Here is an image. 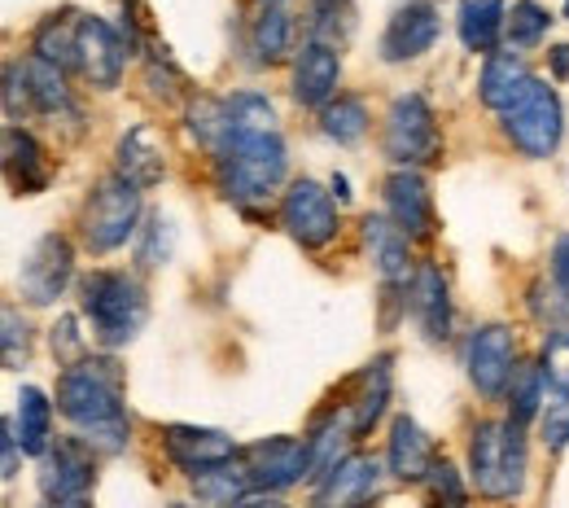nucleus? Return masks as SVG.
<instances>
[{
    "label": "nucleus",
    "mask_w": 569,
    "mask_h": 508,
    "mask_svg": "<svg viewBox=\"0 0 569 508\" xmlns=\"http://www.w3.org/2000/svg\"><path fill=\"white\" fill-rule=\"evenodd\" d=\"M162 447H167L171 465L184 469L189 478L241 456L237 442L223 435V430H207V426H167V430H162Z\"/></svg>",
    "instance_id": "obj_18"
},
{
    "label": "nucleus",
    "mask_w": 569,
    "mask_h": 508,
    "mask_svg": "<svg viewBox=\"0 0 569 508\" xmlns=\"http://www.w3.org/2000/svg\"><path fill=\"white\" fill-rule=\"evenodd\" d=\"M31 53L58 62L62 71H79V13H53L36 27L31 36Z\"/></svg>",
    "instance_id": "obj_29"
},
{
    "label": "nucleus",
    "mask_w": 569,
    "mask_h": 508,
    "mask_svg": "<svg viewBox=\"0 0 569 508\" xmlns=\"http://www.w3.org/2000/svg\"><path fill=\"white\" fill-rule=\"evenodd\" d=\"M530 447L521 421H478L469 438V478L487 500H517L526 491Z\"/></svg>",
    "instance_id": "obj_4"
},
{
    "label": "nucleus",
    "mask_w": 569,
    "mask_h": 508,
    "mask_svg": "<svg viewBox=\"0 0 569 508\" xmlns=\"http://www.w3.org/2000/svg\"><path fill=\"white\" fill-rule=\"evenodd\" d=\"M359 232H363V250H368V259H372L381 286H390V290H412V277H417L412 237H408L390 216H363Z\"/></svg>",
    "instance_id": "obj_14"
},
{
    "label": "nucleus",
    "mask_w": 569,
    "mask_h": 508,
    "mask_svg": "<svg viewBox=\"0 0 569 508\" xmlns=\"http://www.w3.org/2000/svg\"><path fill=\"white\" fill-rule=\"evenodd\" d=\"M141 193L128 176H101L97 185H92V193H88V202H83V211H79V241H83V250H92V255H110V250H119V246H128V237L137 232V223H141Z\"/></svg>",
    "instance_id": "obj_5"
},
{
    "label": "nucleus",
    "mask_w": 569,
    "mask_h": 508,
    "mask_svg": "<svg viewBox=\"0 0 569 508\" xmlns=\"http://www.w3.org/2000/svg\"><path fill=\"white\" fill-rule=\"evenodd\" d=\"M503 27H508L503 0H460L456 9V31L469 53H496Z\"/></svg>",
    "instance_id": "obj_24"
},
{
    "label": "nucleus",
    "mask_w": 569,
    "mask_h": 508,
    "mask_svg": "<svg viewBox=\"0 0 569 508\" xmlns=\"http://www.w3.org/2000/svg\"><path fill=\"white\" fill-rule=\"evenodd\" d=\"M58 412L71 421L97 451H123L128 412H123V368L110 356H83L58 377Z\"/></svg>",
    "instance_id": "obj_1"
},
{
    "label": "nucleus",
    "mask_w": 569,
    "mask_h": 508,
    "mask_svg": "<svg viewBox=\"0 0 569 508\" xmlns=\"http://www.w3.org/2000/svg\"><path fill=\"white\" fill-rule=\"evenodd\" d=\"M368 106L359 101L356 92H338L325 110H320V132L329 137V141H338V146H359L363 141V132H368Z\"/></svg>",
    "instance_id": "obj_30"
},
{
    "label": "nucleus",
    "mask_w": 569,
    "mask_h": 508,
    "mask_svg": "<svg viewBox=\"0 0 569 508\" xmlns=\"http://www.w3.org/2000/svg\"><path fill=\"white\" fill-rule=\"evenodd\" d=\"M499 123H503V137L512 141V149H521L526 158H552L561 149L566 137V106L557 97V88H548L543 79L530 74V83L517 92L512 106L499 110Z\"/></svg>",
    "instance_id": "obj_6"
},
{
    "label": "nucleus",
    "mask_w": 569,
    "mask_h": 508,
    "mask_svg": "<svg viewBox=\"0 0 569 508\" xmlns=\"http://www.w3.org/2000/svg\"><path fill=\"white\" fill-rule=\"evenodd\" d=\"M429 496L433 500H442V505H465V487H460V474H456V465L451 460H433V469H429Z\"/></svg>",
    "instance_id": "obj_43"
},
{
    "label": "nucleus",
    "mask_w": 569,
    "mask_h": 508,
    "mask_svg": "<svg viewBox=\"0 0 569 508\" xmlns=\"http://www.w3.org/2000/svg\"><path fill=\"white\" fill-rule=\"evenodd\" d=\"M79 311L92 320V338L114 351V347H128L149 320V298L144 286L132 272H110V268H97L79 281Z\"/></svg>",
    "instance_id": "obj_3"
},
{
    "label": "nucleus",
    "mask_w": 569,
    "mask_h": 508,
    "mask_svg": "<svg viewBox=\"0 0 569 508\" xmlns=\"http://www.w3.org/2000/svg\"><path fill=\"white\" fill-rule=\"evenodd\" d=\"M381 149H386V158L395 167H429V162L442 158L438 119H433V110H429V101L421 92H399L390 101Z\"/></svg>",
    "instance_id": "obj_7"
},
{
    "label": "nucleus",
    "mask_w": 569,
    "mask_h": 508,
    "mask_svg": "<svg viewBox=\"0 0 569 508\" xmlns=\"http://www.w3.org/2000/svg\"><path fill=\"white\" fill-rule=\"evenodd\" d=\"M123 71H128V44L114 36V27L106 18L79 13V74L92 88L114 92L123 83Z\"/></svg>",
    "instance_id": "obj_15"
},
{
    "label": "nucleus",
    "mask_w": 569,
    "mask_h": 508,
    "mask_svg": "<svg viewBox=\"0 0 569 508\" xmlns=\"http://www.w3.org/2000/svg\"><path fill=\"white\" fill-rule=\"evenodd\" d=\"M171 250H176V228H171V219L153 211V216L144 219L141 246H137V268H141V272L162 268V263L171 259Z\"/></svg>",
    "instance_id": "obj_36"
},
{
    "label": "nucleus",
    "mask_w": 569,
    "mask_h": 508,
    "mask_svg": "<svg viewBox=\"0 0 569 508\" xmlns=\"http://www.w3.org/2000/svg\"><path fill=\"white\" fill-rule=\"evenodd\" d=\"M548 27H552V13H548L543 4H535V0H517L512 13H508L503 36H508V44L530 49V44H539V40L548 36Z\"/></svg>",
    "instance_id": "obj_35"
},
{
    "label": "nucleus",
    "mask_w": 569,
    "mask_h": 508,
    "mask_svg": "<svg viewBox=\"0 0 569 508\" xmlns=\"http://www.w3.org/2000/svg\"><path fill=\"white\" fill-rule=\"evenodd\" d=\"M465 368H469V381L478 386V395H487V399L508 395V381L517 372V338H512V329L508 325H482L469 338Z\"/></svg>",
    "instance_id": "obj_13"
},
{
    "label": "nucleus",
    "mask_w": 569,
    "mask_h": 508,
    "mask_svg": "<svg viewBox=\"0 0 569 508\" xmlns=\"http://www.w3.org/2000/svg\"><path fill=\"white\" fill-rule=\"evenodd\" d=\"M338 83H342V53L325 40H311L298 49L293 58V101L302 110H325L333 97H338Z\"/></svg>",
    "instance_id": "obj_16"
},
{
    "label": "nucleus",
    "mask_w": 569,
    "mask_h": 508,
    "mask_svg": "<svg viewBox=\"0 0 569 508\" xmlns=\"http://www.w3.org/2000/svg\"><path fill=\"white\" fill-rule=\"evenodd\" d=\"M49 347H53V360L62 368H71L88 356V342L79 333V316H58V325L49 329Z\"/></svg>",
    "instance_id": "obj_40"
},
{
    "label": "nucleus",
    "mask_w": 569,
    "mask_h": 508,
    "mask_svg": "<svg viewBox=\"0 0 569 508\" xmlns=\"http://www.w3.org/2000/svg\"><path fill=\"white\" fill-rule=\"evenodd\" d=\"M289 176V149L281 141V128L272 132H228L214 146V185L219 193L250 211L268 202Z\"/></svg>",
    "instance_id": "obj_2"
},
{
    "label": "nucleus",
    "mask_w": 569,
    "mask_h": 508,
    "mask_svg": "<svg viewBox=\"0 0 569 508\" xmlns=\"http://www.w3.org/2000/svg\"><path fill=\"white\" fill-rule=\"evenodd\" d=\"M31 360V325L22 320L18 307H4V368L18 372Z\"/></svg>",
    "instance_id": "obj_41"
},
{
    "label": "nucleus",
    "mask_w": 569,
    "mask_h": 508,
    "mask_svg": "<svg viewBox=\"0 0 569 508\" xmlns=\"http://www.w3.org/2000/svg\"><path fill=\"white\" fill-rule=\"evenodd\" d=\"M329 189L338 193V202H347V198H351V185H347V176H333V180H329Z\"/></svg>",
    "instance_id": "obj_46"
},
{
    "label": "nucleus",
    "mask_w": 569,
    "mask_h": 508,
    "mask_svg": "<svg viewBox=\"0 0 569 508\" xmlns=\"http://www.w3.org/2000/svg\"><path fill=\"white\" fill-rule=\"evenodd\" d=\"M566 13H569V0H566Z\"/></svg>",
    "instance_id": "obj_47"
},
{
    "label": "nucleus",
    "mask_w": 569,
    "mask_h": 508,
    "mask_svg": "<svg viewBox=\"0 0 569 508\" xmlns=\"http://www.w3.org/2000/svg\"><path fill=\"white\" fill-rule=\"evenodd\" d=\"M377 487H381V465H377L372 456H363V451H351V456H342V460L316 482L311 500L325 508L368 505V500L377 496Z\"/></svg>",
    "instance_id": "obj_19"
},
{
    "label": "nucleus",
    "mask_w": 569,
    "mask_h": 508,
    "mask_svg": "<svg viewBox=\"0 0 569 508\" xmlns=\"http://www.w3.org/2000/svg\"><path fill=\"white\" fill-rule=\"evenodd\" d=\"M223 123H228L223 137L228 132H272L277 128V110L259 92H232V97H223Z\"/></svg>",
    "instance_id": "obj_34"
},
{
    "label": "nucleus",
    "mask_w": 569,
    "mask_h": 508,
    "mask_svg": "<svg viewBox=\"0 0 569 508\" xmlns=\"http://www.w3.org/2000/svg\"><path fill=\"white\" fill-rule=\"evenodd\" d=\"M223 97H193L189 101V132L198 137V146H207L214 153V146L223 141Z\"/></svg>",
    "instance_id": "obj_37"
},
{
    "label": "nucleus",
    "mask_w": 569,
    "mask_h": 508,
    "mask_svg": "<svg viewBox=\"0 0 569 508\" xmlns=\"http://www.w3.org/2000/svg\"><path fill=\"white\" fill-rule=\"evenodd\" d=\"M241 465L254 482V491L246 500H281L289 487L311 478V442L293 435L259 438L241 451Z\"/></svg>",
    "instance_id": "obj_8"
},
{
    "label": "nucleus",
    "mask_w": 569,
    "mask_h": 508,
    "mask_svg": "<svg viewBox=\"0 0 569 508\" xmlns=\"http://www.w3.org/2000/svg\"><path fill=\"white\" fill-rule=\"evenodd\" d=\"M552 281H557L561 298L569 302V232L557 241V250H552Z\"/></svg>",
    "instance_id": "obj_44"
},
{
    "label": "nucleus",
    "mask_w": 569,
    "mask_h": 508,
    "mask_svg": "<svg viewBox=\"0 0 569 508\" xmlns=\"http://www.w3.org/2000/svg\"><path fill=\"white\" fill-rule=\"evenodd\" d=\"M40 500L53 508L88 505L92 487H97V447L88 438H53V447L40 456V474H36Z\"/></svg>",
    "instance_id": "obj_9"
},
{
    "label": "nucleus",
    "mask_w": 569,
    "mask_h": 508,
    "mask_svg": "<svg viewBox=\"0 0 569 508\" xmlns=\"http://www.w3.org/2000/svg\"><path fill=\"white\" fill-rule=\"evenodd\" d=\"M433 442L429 435L412 421V417H395L390 426V447H386V465H390V478L399 482H426L429 469H433Z\"/></svg>",
    "instance_id": "obj_23"
},
{
    "label": "nucleus",
    "mask_w": 569,
    "mask_h": 508,
    "mask_svg": "<svg viewBox=\"0 0 569 508\" xmlns=\"http://www.w3.org/2000/svg\"><path fill=\"white\" fill-rule=\"evenodd\" d=\"M36 110V88H31V71L27 62H9L4 67V119L18 123Z\"/></svg>",
    "instance_id": "obj_38"
},
{
    "label": "nucleus",
    "mask_w": 569,
    "mask_h": 508,
    "mask_svg": "<svg viewBox=\"0 0 569 508\" xmlns=\"http://www.w3.org/2000/svg\"><path fill=\"white\" fill-rule=\"evenodd\" d=\"M114 171L128 176L137 189H158L167 180V146L153 123H137L114 146Z\"/></svg>",
    "instance_id": "obj_20"
},
{
    "label": "nucleus",
    "mask_w": 569,
    "mask_h": 508,
    "mask_svg": "<svg viewBox=\"0 0 569 508\" xmlns=\"http://www.w3.org/2000/svg\"><path fill=\"white\" fill-rule=\"evenodd\" d=\"M408 302H412V316H417L426 342H433V347L451 342V290H447V277H442L433 263H421V268H417Z\"/></svg>",
    "instance_id": "obj_22"
},
{
    "label": "nucleus",
    "mask_w": 569,
    "mask_h": 508,
    "mask_svg": "<svg viewBox=\"0 0 569 508\" xmlns=\"http://www.w3.org/2000/svg\"><path fill=\"white\" fill-rule=\"evenodd\" d=\"M31 71V88H36V114H49V119H62V114H74V97L67 88V71L49 58H31L27 62Z\"/></svg>",
    "instance_id": "obj_31"
},
{
    "label": "nucleus",
    "mask_w": 569,
    "mask_h": 508,
    "mask_svg": "<svg viewBox=\"0 0 569 508\" xmlns=\"http://www.w3.org/2000/svg\"><path fill=\"white\" fill-rule=\"evenodd\" d=\"M390 356H377L359 372V395L347 404L351 408V426H356V438H363L390 408V386H395V372H390Z\"/></svg>",
    "instance_id": "obj_25"
},
{
    "label": "nucleus",
    "mask_w": 569,
    "mask_h": 508,
    "mask_svg": "<svg viewBox=\"0 0 569 508\" xmlns=\"http://www.w3.org/2000/svg\"><path fill=\"white\" fill-rule=\"evenodd\" d=\"M548 58H552V74H557V79H569V44H557Z\"/></svg>",
    "instance_id": "obj_45"
},
{
    "label": "nucleus",
    "mask_w": 569,
    "mask_h": 508,
    "mask_svg": "<svg viewBox=\"0 0 569 508\" xmlns=\"http://www.w3.org/2000/svg\"><path fill=\"white\" fill-rule=\"evenodd\" d=\"M250 49L259 67H281L293 53V18L284 9V0H263L254 27H250Z\"/></svg>",
    "instance_id": "obj_26"
},
{
    "label": "nucleus",
    "mask_w": 569,
    "mask_h": 508,
    "mask_svg": "<svg viewBox=\"0 0 569 508\" xmlns=\"http://www.w3.org/2000/svg\"><path fill=\"white\" fill-rule=\"evenodd\" d=\"M356 31V4L351 0H311L307 9V36L342 49Z\"/></svg>",
    "instance_id": "obj_33"
},
{
    "label": "nucleus",
    "mask_w": 569,
    "mask_h": 508,
    "mask_svg": "<svg viewBox=\"0 0 569 508\" xmlns=\"http://www.w3.org/2000/svg\"><path fill=\"white\" fill-rule=\"evenodd\" d=\"M71 277H74V246L62 232H44L27 250V259L18 268V293L31 307H53L67 293Z\"/></svg>",
    "instance_id": "obj_11"
},
{
    "label": "nucleus",
    "mask_w": 569,
    "mask_h": 508,
    "mask_svg": "<svg viewBox=\"0 0 569 508\" xmlns=\"http://www.w3.org/2000/svg\"><path fill=\"white\" fill-rule=\"evenodd\" d=\"M438 31H442V18H438V9H433L429 0H403V4L390 13L377 53H381V62H390V67L417 62V58H426L429 49L438 44Z\"/></svg>",
    "instance_id": "obj_12"
},
{
    "label": "nucleus",
    "mask_w": 569,
    "mask_h": 508,
    "mask_svg": "<svg viewBox=\"0 0 569 508\" xmlns=\"http://www.w3.org/2000/svg\"><path fill=\"white\" fill-rule=\"evenodd\" d=\"M543 399H548L543 363H517V372L508 381V417L521 421V426H530V421H539Z\"/></svg>",
    "instance_id": "obj_32"
},
{
    "label": "nucleus",
    "mask_w": 569,
    "mask_h": 508,
    "mask_svg": "<svg viewBox=\"0 0 569 508\" xmlns=\"http://www.w3.org/2000/svg\"><path fill=\"white\" fill-rule=\"evenodd\" d=\"M539 438H543L548 451H566L569 447V390H552V399H543Z\"/></svg>",
    "instance_id": "obj_39"
},
{
    "label": "nucleus",
    "mask_w": 569,
    "mask_h": 508,
    "mask_svg": "<svg viewBox=\"0 0 569 508\" xmlns=\"http://www.w3.org/2000/svg\"><path fill=\"white\" fill-rule=\"evenodd\" d=\"M543 377L552 390H569V329H552L548 342H543Z\"/></svg>",
    "instance_id": "obj_42"
},
{
    "label": "nucleus",
    "mask_w": 569,
    "mask_h": 508,
    "mask_svg": "<svg viewBox=\"0 0 569 508\" xmlns=\"http://www.w3.org/2000/svg\"><path fill=\"white\" fill-rule=\"evenodd\" d=\"M4 180H9V189H13L18 198L44 193L49 180H53V167H49V158H44V146H40L27 128H18V123L4 128Z\"/></svg>",
    "instance_id": "obj_21"
},
{
    "label": "nucleus",
    "mask_w": 569,
    "mask_h": 508,
    "mask_svg": "<svg viewBox=\"0 0 569 508\" xmlns=\"http://www.w3.org/2000/svg\"><path fill=\"white\" fill-rule=\"evenodd\" d=\"M530 83V67H526V58L521 53H487V62H482V79H478V97H482V106L487 110H503V106H512L517 101V92Z\"/></svg>",
    "instance_id": "obj_27"
},
{
    "label": "nucleus",
    "mask_w": 569,
    "mask_h": 508,
    "mask_svg": "<svg viewBox=\"0 0 569 508\" xmlns=\"http://www.w3.org/2000/svg\"><path fill=\"white\" fill-rule=\"evenodd\" d=\"M381 193H386V216L395 219L412 241H426L433 232V198H429L426 176L417 167H399V171L386 176Z\"/></svg>",
    "instance_id": "obj_17"
},
{
    "label": "nucleus",
    "mask_w": 569,
    "mask_h": 508,
    "mask_svg": "<svg viewBox=\"0 0 569 508\" xmlns=\"http://www.w3.org/2000/svg\"><path fill=\"white\" fill-rule=\"evenodd\" d=\"M281 223L289 228V237L302 246V250H325L329 241H338V202L325 185L316 180H293L281 198Z\"/></svg>",
    "instance_id": "obj_10"
},
{
    "label": "nucleus",
    "mask_w": 569,
    "mask_h": 508,
    "mask_svg": "<svg viewBox=\"0 0 569 508\" xmlns=\"http://www.w3.org/2000/svg\"><path fill=\"white\" fill-rule=\"evenodd\" d=\"M13 430L27 456H44L53 447V404L44 399L40 386H22L18 390V408H13Z\"/></svg>",
    "instance_id": "obj_28"
}]
</instances>
